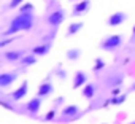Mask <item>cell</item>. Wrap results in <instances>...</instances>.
<instances>
[{
    "mask_svg": "<svg viewBox=\"0 0 135 124\" xmlns=\"http://www.w3.org/2000/svg\"><path fill=\"white\" fill-rule=\"evenodd\" d=\"M32 26H33V16H32V13H21L19 16H16L11 21L10 29L3 34V37L13 35V34L19 32V30H29Z\"/></svg>",
    "mask_w": 135,
    "mask_h": 124,
    "instance_id": "obj_1",
    "label": "cell"
},
{
    "mask_svg": "<svg viewBox=\"0 0 135 124\" xmlns=\"http://www.w3.org/2000/svg\"><path fill=\"white\" fill-rule=\"evenodd\" d=\"M121 43H122V37L121 35H110L100 43V48L103 51H114V49H118L121 46Z\"/></svg>",
    "mask_w": 135,
    "mask_h": 124,
    "instance_id": "obj_2",
    "label": "cell"
},
{
    "mask_svg": "<svg viewBox=\"0 0 135 124\" xmlns=\"http://www.w3.org/2000/svg\"><path fill=\"white\" fill-rule=\"evenodd\" d=\"M64 19H65V11L64 10H56L48 16V24L52 26V27H57V26L62 24Z\"/></svg>",
    "mask_w": 135,
    "mask_h": 124,
    "instance_id": "obj_3",
    "label": "cell"
},
{
    "mask_svg": "<svg viewBox=\"0 0 135 124\" xmlns=\"http://www.w3.org/2000/svg\"><path fill=\"white\" fill-rule=\"evenodd\" d=\"M18 72H3L0 75V88H8L10 84H13L18 78Z\"/></svg>",
    "mask_w": 135,
    "mask_h": 124,
    "instance_id": "obj_4",
    "label": "cell"
},
{
    "mask_svg": "<svg viewBox=\"0 0 135 124\" xmlns=\"http://www.w3.org/2000/svg\"><path fill=\"white\" fill-rule=\"evenodd\" d=\"M124 21H127V15L122 13V11H118V13H114V15H111V16L108 18L107 24L113 27V26H119V24H122Z\"/></svg>",
    "mask_w": 135,
    "mask_h": 124,
    "instance_id": "obj_5",
    "label": "cell"
},
{
    "mask_svg": "<svg viewBox=\"0 0 135 124\" xmlns=\"http://www.w3.org/2000/svg\"><path fill=\"white\" fill-rule=\"evenodd\" d=\"M40 107H41V97H40V96H37V97H33L32 100H29V102H27V105H26V110H27L29 113L35 115V113H38Z\"/></svg>",
    "mask_w": 135,
    "mask_h": 124,
    "instance_id": "obj_6",
    "label": "cell"
},
{
    "mask_svg": "<svg viewBox=\"0 0 135 124\" xmlns=\"http://www.w3.org/2000/svg\"><path fill=\"white\" fill-rule=\"evenodd\" d=\"M27 91H29V84H27V81H24V83L16 89V91H13L11 99H13V100H21V99H24V97H26Z\"/></svg>",
    "mask_w": 135,
    "mask_h": 124,
    "instance_id": "obj_7",
    "label": "cell"
},
{
    "mask_svg": "<svg viewBox=\"0 0 135 124\" xmlns=\"http://www.w3.org/2000/svg\"><path fill=\"white\" fill-rule=\"evenodd\" d=\"M89 8H91V2H89V0H83V2H80V3H76V5H75V8H73L72 15H73V16H80V15L86 13Z\"/></svg>",
    "mask_w": 135,
    "mask_h": 124,
    "instance_id": "obj_8",
    "label": "cell"
},
{
    "mask_svg": "<svg viewBox=\"0 0 135 124\" xmlns=\"http://www.w3.org/2000/svg\"><path fill=\"white\" fill-rule=\"evenodd\" d=\"M86 81H88L86 73H84V72H81V70H78V72L75 73V78H73V88L76 89V88H80V86L86 84Z\"/></svg>",
    "mask_w": 135,
    "mask_h": 124,
    "instance_id": "obj_9",
    "label": "cell"
},
{
    "mask_svg": "<svg viewBox=\"0 0 135 124\" xmlns=\"http://www.w3.org/2000/svg\"><path fill=\"white\" fill-rule=\"evenodd\" d=\"M52 91H54V88H52L51 83H43V84H40V88H38V91H37V96L45 97V96L52 94Z\"/></svg>",
    "mask_w": 135,
    "mask_h": 124,
    "instance_id": "obj_10",
    "label": "cell"
},
{
    "mask_svg": "<svg viewBox=\"0 0 135 124\" xmlns=\"http://www.w3.org/2000/svg\"><path fill=\"white\" fill-rule=\"evenodd\" d=\"M78 107L76 105H69V107H65L64 110H62V118H73V116H76L78 115Z\"/></svg>",
    "mask_w": 135,
    "mask_h": 124,
    "instance_id": "obj_11",
    "label": "cell"
},
{
    "mask_svg": "<svg viewBox=\"0 0 135 124\" xmlns=\"http://www.w3.org/2000/svg\"><path fill=\"white\" fill-rule=\"evenodd\" d=\"M94 92H95V86H94L92 83H89V84H86L84 89H83V97L92 99V97H94Z\"/></svg>",
    "mask_w": 135,
    "mask_h": 124,
    "instance_id": "obj_12",
    "label": "cell"
},
{
    "mask_svg": "<svg viewBox=\"0 0 135 124\" xmlns=\"http://www.w3.org/2000/svg\"><path fill=\"white\" fill-rule=\"evenodd\" d=\"M81 27H83V22H73V24H70L69 30H67V35H69V37H72V35L78 34V32L81 30Z\"/></svg>",
    "mask_w": 135,
    "mask_h": 124,
    "instance_id": "obj_13",
    "label": "cell"
},
{
    "mask_svg": "<svg viewBox=\"0 0 135 124\" xmlns=\"http://www.w3.org/2000/svg\"><path fill=\"white\" fill-rule=\"evenodd\" d=\"M49 48H51V45H40V46H35V48H33V54L43 56V54H46V53L49 51Z\"/></svg>",
    "mask_w": 135,
    "mask_h": 124,
    "instance_id": "obj_14",
    "label": "cell"
},
{
    "mask_svg": "<svg viewBox=\"0 0 135 124\" xmlns=\"http://www.w3.org/2000/svg\"><path fill=\"white\" fill-rule=\"evenodd\" d=\"M80 56H81L80 49H70V51H67V59H70V60H76Z\"/></svg>",
    "mask_w": 135,
    "mask_h": 124,
    "instance_id": "obj_15",
    "label": "cell"
},
{
    "mask_svg": "<svg viewBox=\"0 0 135 124\" xmlns=\"http://www.w3.org/2000/svg\"><path fill=\"white\" fill-rule=\"evenodd\" d=\"M5 57H7L10 62H15V60H18V59L21 57V53H18V51H10V53L5 54Z\"/></svg>",
    "mask_w": 135,
    "mask_h": 124,
    "instance_id": "obj_16",
    "label": "cell"
},
{
    "mask_svg": "<svg viewBox=\"0 0 135 124\" xmlns=\"http://www.w3.org/2000/svg\"><path fill=\"white\" fill-rule=\"evenodd\" d=\"M35 62H37L35 56H27V57L22 59V64H24V65H32V64H35Z\"/></svg>",
    "mask_w": 135,
    "mask_h": 124,
    "instance_id": "obj_17",
    "label": "cell"
},
{
    "mask_svg": "<svg viewBox=\"0 0 135 124\" xmlns=\"http://www.w3.org/2000/svg\"><path fill=\"white\" fill-rule=\"evenodd\" d=\"M103 67H105V62H103L102 59H95V67H94V72L97 73V72H99L100 69H103Z\"/></svg>",
    "mask_w": 135,
    "mask_h": 124,
    "instance_id": "obj_18",
    "label": "cell"
},
{
    "mask_svg": "<svg viewBox=\"0 0 135 124\" xmlns=\"http://www.w3.org/2000/svg\"><path fill=\"white\" fill-rule=\"evenodd\" d=\"M32 10H33L32 3H26V5L21 7V13H32Z\"/></svg>",
    "mask_w": 135,
    "mask_h": 124,
    "instance_id": "obj_19",
    "label": "cell"
},
{
    "mask_svg": "<svg viewBox=\"0 0 135 124\" xmlns=\"http://www.w3.org/2000/svg\"><path fill=\"white\" fill-rule=\"evenodd\" d=\"M124 100H126V96H119L118 99H111L113 103H121V102H124Z\"/></svg>",
    "mask_w": 135,
    "mask_h": 124,
    "instance_id": "obj_20",
    "label": "cell"
},
{
    "mask_svg": "<svg viewBox=\"0 0 135 124\" xmlns=\"http://www.w3.org/2000/svg\"><path fill=\"white\" fill-rule=\"evenodd\" d=\"M21 2H22V0H11V2H10V8H16Z\"/></svg>",
    "mask_w": 135,
    "mask_h": 124,
    "instance_id": "obj_21",
    "label": "cell"
},
{
    "mask_svg": "<svg viewBox=\"0 0 135 124\" xmlns=\"http://www.w3.org/2000/svg\"><path fill=\"white\" fill-rule=\"evenodd\" d=\"M13 40H2V43H0V48H3V46H7L8 43H11Z\"/></svg>",
    "mask_w": 135,
    "mask_h": 124,
    "instance_id": "obj_22",
    "label": "cell"
},
{
    "mask_svg": "<svg viewBox=\"0 0 135 124\" xmlns=\"http://www.w3.org/2000/svg\"><path fill=\"white\" fill-rule=\"evenodd\" d=\"M54 115H56L54 111H49V113L46 115V121H49V119H52V118H54Z\"/></svg>",
    "mask_w": 135,
    "mask_h": 124,
    "instance_id": "obj_23",
    "label": "cell"
},
{
    "mask_svg": "<svg viewBox=\"0 0 135 124\" xmlns=\"http://www.w3.org/2000/svg\"><path fill=\"white\" fill-rule=\"evenodd\" d=\"M133 37H135V27H133Z\"/></svg>",
    "mask_w": 135,
    "mask_h": 124,
    "instance_id": "obj_24",
    "label": "cell"
}]
</instances>
